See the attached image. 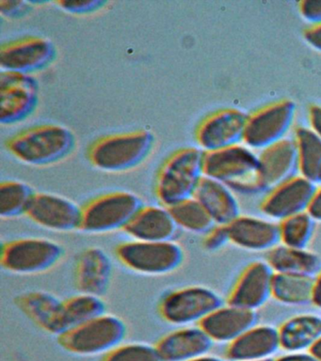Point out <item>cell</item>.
I'll return each instance as SVG.
<instances>
[{
	"label": "cell",
	"instance_id": "cell-24",
	"mask_svg": "<svg viewBox=\"0 0 321 361\" xmlns=\"http://www.w3.org/2000/svg\"><path fill=\"white\" fill-rule=\"evenodd\" d=\"M177 227L165 206L143 205L126 226L123 233L138 241H174Z\"/></svg>",
	"mask_w": 321,
	"mask_h": 361
},
{
	"label": "cell",
	"instance_id": "cell-41",
	"mask_svg": "<svg viewBox=\"0 0 321 361\" xmlns=\"http://www.w3.org/2000/svg\"><path fill=\"white\" fill-rule=\"evenodd\" d=\"M310 128L321 138V106H311L308 112Z\"/></svg>",
	"mask_w": 321,
	"mask_h": 361
},
{
	"label": "cell",
	"instance_id": "cell-40",
	"mask_svg": "<svg viewBox=\"0 0 321 361\" xmlns=\"http://www.w3.org/2000/svg\"><path fill=\"white\" fill-rule=\"evenodd\" d=\"M270 361H317L308 352H284V354L273 357Z\"/></svg>",
	"mask_w": 321,
	"mask_h": 361
},
{
	"label": "cell",
	"instance_id": "cell-6",
	"mask_svg": "<svg viewBox=\"0 0 321 361\" xmlns=\"http://www.w3.org/2000/svg\"><path fill=\"white\" fill-rule=\"evenodd\" d=\"M128 326L119 316L104 313L58 336L66 351L78 355H106L123 343Z\"/></svg>",
	"mask_w": 321,
	"mask_h": 361
},
{
	"label": "cell",
	"instance_id": "cell-25",
	"mask_svg": "<svg viewBox=\"0 0 321 361\" xmlns=\"http://www.w3.org/2000/svg\"><path fill=\"white\" fill-rule=\"evenodd\" d=\"M193 197L204 206L217 225L226 226L241 216L235 192L219 180L202 177Z\"/></svg>",
	"mask_w": 321,
	"mask_h": 361
},
{
	"label": "cell",
	"instance_id": "cell-29",
	"mask_svg": "<svg viewBox=\"0 0 321 361\" xmlns=\"http://www.w3.org/2000/svg\"><path fill=\"white\" fill-rule=\"evenodd\" d=\"M298 175L321 185V138L311 128L298 127L295 131Z\"/></svg>",
	"mask_w": 321,
	"mask_h": 361
},
{
	"label": "cell",
	"instance_id": "cell-7",
	"mask_svg": "<svg viewBox=\"0 0 321 361\" xmlns=\"http://www.w3.org/2000/svg\"><path fill=\"white\" fill-rule=\"evenodd\" d=\"M60 243L44 237H21L1 244L0 265L16 275H36L52 270L63 259Z\"/></svg>",
	"mask_w": 321,
	"mask_h": 361
},
{
	"label": "cell",
	"instance_id": "cell-46",
	"mask_svg": "<svg viewBox=\"0 0 321 361\" xmlns=\"http://www.w3.org/2000/svg\"><path fill=\"white\" fill-rule=\"evenodd\" d=\"M270 360H264V361H270Z\"/></svg>",
	"mask_w": 321,
	"mask_h": 361
},
{
	"label": "cell",
	"instance_id": "cell-18",
	"mask_svg": "<svg viewBox=\"0 0 321 361\" xmlns=\"http://www.w3.org/2000/svg\"><path fill=\"white\" fill-rule=\"evenodd\" d=\"M18 309L43 331L60 336L68 327L64 317L63 300L44 290H29L13 299Z\"/></svg>",
	"mask_w": 321,
	"mask_h": 361
},
{
	"label": "cell",
	"instance_id": "cell-33",
	"mask_svg": "<svg viewBox=\"0 0 321 361\" xmlns=\"http://www.w3.org/2000/svg\"><path fill=\"white\" fill-rule=\"evenodd\" d=\"M280 244L295 248H307L314 237L317 221L308 212L295 214L278 222Z\"/></svg>",
	"mask_w": 321,
	"mask_h": 361
},
{
	"label": "cell",
	"instance_id": "cell-28",
	"mask_svg": "<svg viewBox=\"0 0 321 361\" xmlns=\"http://www.w3.org/2000/svg\"><path fill=\"white\" fill-rule=\"evenodd\" d=\"M313 287V276L274 273L272 298L284 306H307L312 304Z\"/></svg>",
	"mask_w": 321,
	"mask_h": 361
},
{
	"label": "cell",
	"instance_id": "cell-21",
	"mask_svg": "<svg viewBox=\"0 0 321 361\" xmlns=\"http://www.w3.org/2000/svg\"><path fill=\"white\" fill-rule=\"evenodd\" d=\"M258 324V312L224 303L197 326L204 330L214 343L226 345Z\"/></svg>",
	"mask_w": 321,
	"mask_h": 361
},
{
	"label": "cell",
	"instance_id": "cell-35",
	"mask_svg": "<svg viewBox=\"0 0 321 361\" xmlns=\"http://www.w3.org/2000/svg\"><path fill=\"white\" fill-rule=\"evenodd\" d=\"M202 247L207 252H217L230 243L226 226L215 225L202 235Z\"/></svg>",
	"mask_w": 321,
	"mask_h": 361
},
{
	"label": "cell",
	"instance_id": "cell-34",
	"mask_svg": "<svg viewBox=\"0 0 321 361\" xmlns=\"http://www.w3.org/2000/svg\"><path fill=\"white\" fill-rule=\"evenodd\" d=\"M102 361H162L156 346L143 343H122L108 354Z\"/></svg>",
	"mask_w": 321,
	"mask_h": 361
},
{
	"label": "cell",
	"instance_id": "cell-23",
	"mask_svg": "<svg viewBox=\"0 0 321 361\" xmlns=\"http://www.w3.org/2000/svg\"><path fill=\"white\" fill-rule=\"evenodd\" d=\"M231 244L250 251H269L280 244L279 224L272 219L239 216L226 225Z\"/></svg>",
	"mask_w": 321,
	"mask_h": 361
},
{
	"label": "cell",
	"instance_id": "cell-5",
	"mask_svg": "<svg viewBox=\"0 0 321 361\" xmlns=\"http://www.w3.org/2000/svg\"><path fill=\"white\" fill-rule=\"evenodd\" d=\"M114 255L126 269L145 276H165L178 270L185 261V250L174 241L150 242L128 240L115 245Z\"/></svg>",
	"mask_w": 321,
	"mask_h": 361
},
{
	"label": "cell",
	"instance_id": "cell-43",
	"mask_svg": "<svg viewBox=\"0 0 321 361\" xmlns=\"http://www.w3.org/2000/svg\"><path fill=\"white\" fill-rule=\"evenodd\" d=\"M312 305L321 310V268L317 275L314 276Z\"/></svg>",
	"mask_w": 321,
	"mask_h": 361
},
{
	"label": "cell",
	"instance_id": "cell-19",
	"mask_svg": "<svg viewBox=\"0 0 321 361\" xmlns=\"http://www.w3.org/2000/svg\"><path fill=\"white\" fill-rule=\"evenodd\" d=\"M73 275L78 293L102 298L111 286L114 262L103 248L89 247L78 254Z\"/></svg>",
	"mask_w": 321,
	"mask_h": 361
},
{
	"label": "cell",
	"instance_id": "cell-1",
	"mask_svg": "<svg viewBox=\"0 0 321 361\" xmlns=\"http://www.w3.org/2000/svg\"><path fill=\"white\" fill-rule=\"evenodd\" d=\"M75 146L71 130L58 124L32 127L6 141V148L13 157L32 166L57 163L71 154Z\"/></svg>",
	"mask_w": 321,
	"mask_h": 361
},
{
	"label": "cell",
	"instance_id": "cell-8",
	"mask_svg": "<svg viewBox=\"0 0 321 361\" xmlns=\"http://www.w3.org/2000/svg\"><path fill=\"white\" fill-rule=\"evenodd\" d=\"M143 205L138 195L128 191L100 195L81 207L80 231L105 234L123 231Z\"/></svg>",
	"mask_w": 321,
	"mask_h": 361
},
{
	"label": "cell",
	"instance_id": "cell-14",
	"mask_svg": "<svg viewBox=\"0 0 321 361\" xmlns=\"http://www.w3.org/2000/svg\"><path fill=\"white\" fill-rule=\"evenodd\" d=\"M248 116L238 109L219 110L207 116L196 130V140L204 152L219 151L244 142Z\"/></svg>",
	"mask_w": 321,
	"mask_h": 361
},
{
	"label": "cell",
	"instance_id": "cell-37",
	"mask_svg": "<svg viewBox=\"0 0 321 361\" xmlns=\"http://www.w3.org/2000/svg\"><path fill=\"white\" fill-rule=\"evenodd\" d=\"M32 4L19 0H0V13L7 18H21L32 11Z\"/></svg>",
	"mask_w": 321,
	"mask_h": 361
},
{
	"label": "cell",
	"instance_id": "cell-30",
	"mask_svg": "<svg viewBox=\"0 0 321 361\" xmlns=\"http://www.w3.org/2000/svg\"><path fill=\"white\" fill-rule=\"evenodd\" d=\"M168 209L177 227L188 233L205 235L217 225L204 206L194 197Z\"/></svg>",
	"mask_w": 321,
	"mask_h": 361
},
{
	"label": "cell",
	"instance_id": "cell-15",
	"mask_svg": "<svg viewBox=\"0 0 321 361\" xmlns=\"http://www.w3.org/2000/svg\"><path fill=\"white\" fill-rule=\"evenodd\" d=\"M317 188L315 183L298 175L267 192L259 208L267 219L280 222L307 212Z\"/></svg>",
	"mask_w": 321,
	"mask_h": 361
},
{
	"label": "cell",
	"instance_id": "cell-36",
	"mask_svg": "<svg viewBox=\"0 0 321 361\" xmlns=\"http://www.w3.org/2000/svg\"><path fill=\"white\" fill-rule=\"evenodd\" d=\"M55 3L67 13L87 14L101 10L108 2L104 0H61Z\"/></svg>",
	"mask_w": 321,
	"mask_h": 361
},
{
	"label": "cell",
	"instance_id": "cell-2",
	"mask_svg": "<svg viewBox=\"0 0 321 361\" xmlns=\"http://www.w3.org/2000/svg\"><path fill=\"white\" fill-rule=\"evenodd\" d=\"M205 152L183 148L171 154L157 172L155 194L165 207H171L194 196L204 177Z\"/></svg>",
	"mask_w": 321,
	"mask_h": 361
},
{
	"label": "cell",
	"instance_id": "cell-31",
	"mask_svg": "<svg viewBox=\"0 0 321 361\" xmlns=\"http://www.w3.org/2000/svg\"><path fill=\"white\" fill-rule=\"evenodd\" d=\"M63 310L69 329L104 314L107 305L101 296L78 293L63 299Z\"/></svg>",
	"mask_w": 321,
	"mask_h": 361
},
{
	"label": "cell",
	"instance_id": "cell-44",
	"mask_svg": "<svg viewBox=\"0 0 321 361\" xmlns=\"http://www.w3.org/2000/svg\"><path fill=\"white\" fill-rule=\"evenodd\" d=\"M313 355L315 357L317 361H321V338L317 340V343L312 346V348L309 350Z\"/></svg>",
	"mask_w": 321,
	"mask_h": 361
},
{
	"label": "cell",
	"instance_id": "cell-45",
	"mask_svg": "<svg viewBox=\"0 0 321 361\" xmlns=\"http://www.w3.org/2000/svg\"><path fill=\"white\" fill-rule=\"evenodd\" d=\"M188 361H225V360L217 357V355H210V354L201 355V357H195Z\"/></svg>",
	"mask_w": 321,
	"mask_h": 361
},
{
	"label": "cell",
	"instance_id": "cell-10",
	"mask_svg": "<svg viewBox=\"0 0 321 361\" xmlns=\"http://www.w3.org/2000/svg\"><path fill=\"white\" fill-rule=\"evenodd\" d=\"M297 112L294 102L284 99L248 116L244 142L248 148L263 149L286 140Z\"/></svg>",
	"mask_w": 321,
	"mask_h": 361
},
{
	"label": "cell",
	"instance_id": "cell-13",
	"mask_svg": "<svg viewBox=\"0 0 321 361\" xmlns=\"http://www.w3.org/2000/svg\"><path fill=\"white\" fill-rule=\"evenodd\" d=\"M273 276L265 259L250 262L236 276L225 303L258 312L272 298Z\"/></svg>",
	"mask_w": 321,
	"mask_h": 361
},
{
	"label": "cell",
	"instance_id": "cell-17",
	"mask_svg": "<svg viewBox=\"0 0 321 361\" xmlns=\"http://www.w3.org/2000/svg\"><path fill=\"white\" fill-rule=\"evenodd\" d=\"M258 159V182L261 194H266L298 175V151L294 138L286 137L263 149Z\"/></svg>",
	"mask_w": 321,
	"mask_h": 361
},
{
	"label": "cell",
	"instance_id": "cell-42",
	"mask_svg": "<svg viewBox=\"0 0 321 361\" xmlns=\"http://www.w3.org/2000/svg\"><path fill=\"white\" fill-rule=\"evenodd\" d=\"M307 212L315 221L321 222V185L317 186Z\"/></svg>",
	"mask_w": 321,
	"mask_h": 361
},
{
	"label": "cell",
	"instance_id": "cell-16",
	"mask_svg": "<svg viewBox=\"0 0 321 361\" xmlns=\"http://www.w3.org/2000/svg\"><path fill=\"white\" fill-rule=\"evenodd\" d=\"M25 216L47 230L71 233L80 231L81 207L59 195L35 192Z\"/></svg>",
	"mask_w": 321,
	"mask_h": 361
},
{
	"label": "cell",
	"instance_id": "cell-12",
	"mask_svg": "<svg viewBox=\"0 0 321 361\" xmlns=\"http://www.w3.org/2000/svg\"><path fill=\"white\" fill-rule=\"evenodd\" d=\"M57 56L50 39L44 37H25L2 44L0 66L2 71L27 73L40 72L49 67Z\"/></svg>",
	"mask_w": 321,
	"mask_h": 361
},
{
	"label": "cell",
	"instance_id": "cell-32",
	"mask_svg": "<svg viewBox=\"0 0 321 361\" xmlns=\"http://www.w3.org/2000/svg\"><path fill=\"white\" fill-rule=\"evenodd\" d=\"M35 192L20 180H4L0 185V216L15 219L26 214Z\"/></svg>",
	"mask_w": 321,
	"mask_h": 361
},
{
	"label": "cell",
	"instance_id": "cell-4",
	"mask_svg": "<svg viewBox=\"0 0 321 361\" xmlns=\"http://www.w3.org/2000/svg\"><path fill=\"white\" fill-rule=\"evenodd\" d=\"M258 157L248 147L236 145L205 152L204 176L229 186L235 193L261 194L258 182Z\"/></svg>",
	"mask_w": 321,
	"mask_h": 361
},
{
	"label": "cell",
	"instance_id": "cell-27",
	"mask_svg": "<svg viewBox=\"0 0 321 361\" xmlns=\"http://www.w3.org/2000/svg\"><path fill=\"white\" fill-rule=\"evenodd\" d=\"M265 261L274 273L314 276L321 268V258L308 248H295L281 244L267 251Z\"/></svg>",
	"mask_w": 321,
	"mask_h": 361
},
{
	"label": "cell",
	"instance_id": "cell-9",
	"mask_svg": "<svg viewBox=\"0 0 321 361\" xmlns=\"http://www.w3.org/2000/svg\"><path fill=\"white\" fill-rule=\"evenodd\" d=\"M224 304L216 290L204 285H188L163 293L157 302L159 317L171 326H197Z\"/></svg>",
	"mask_w": 321,
	"mask_h": 361
},
{
	"label": "cell",
	"instance_id": "cell-22",
	"mask_svg": "<svg viewBox=\"0 0 321 361\" xmlns=\"http://www.w3.org/2000/svg\"><path fill=\"white\" fill-rule=\"evenodd\" d=\"M214 345L199 326H179L155 344L162 361H188L210 354Z\"/></svg>",
	"mask_w": 321,
	"mask_h": 361
},
{
	"label": "cell",
	"instance_id": "cell-26",
	"mask_svg": "<svg viewBox=\"0 0 321 361\" xmlns=\"http://www.w3.org/2000/svg\"><path fill=\"white\" fill-rule=\"evenodd\" d=\"M281 350L308 352L321 338V316L301 313L291 316L278 326Z\"/></svg>",
	"mask_w": 321,
	"mask_h": 361
},
{
	"label": "cell",
	"instance_id": "cell-20",
	"mask_svg": "<svg viewBox=\"0 0 321 361\" xmlns=\"http://www.w3.org/2000/svg\"><path fill=\"white\" fill-rule=\"evenodd\" d=\"M279 350L278 327L258 324L226 344L224 355L227 361H264L275 357Z\"/></svg>",
	"mask_w": 321,
	"mask_h": 361
},
{
	"label": "cell",
	"instance_id": "cell-11",
	"mask_svg": "<svg viewBox=\"0 0 321 361\" xmlns=\"http://www.w3.org/2000/svg\"><path fill=\"white\" fill-rule=\"evenodd\" d=\"M39 102L38 82L27 73H0V123H21L32 115Z\"/></svg>",
	"mask_w": 321,
	"mask_h": 361
},
{
	"label": "cell",
	"instance_id": "cell-3",
	"mask_svg": "<svg viewBox=\"0 0 321 361\" xmlns=\"http://www.w3.org/2000/svg\"><path fill=\"white\" fill-rule=\"evenodd\" d=\"M154 142L153 133L148 130L108 135L92 144L88 152L89 160L100 171H129L147 158Z\"/></svg>",
	"mask_w": 321,
	"mask_h": 361
},
{
	"label": "cell",
	"instance_id": "cell-39",
	"mask_svg": "<svg viewBox=\"0 0 321 361\" xmlns=\"http://www.w3.org/2000/svg\"><path fill=\"white\" fill-rule=\"evenodd\" d=\"M303 37L310 47L321 52V24L310 25L304 31Z\"/></svg>",
	"mask_w": 321,
	"mask_h": 361
},
{
	"label": "cell",
	"instance_id": "cell-38",
	"mask_svg": "<svg viewBox=\"0 0 321 361\" xmlns=\"http://www.w3.org/2000/svg\"><path fill=\"white\" fill-rule=\"evenodd\" d=\"M298 10L311 25L321 24V0H303L298 4Z\"/></svg>",
	"mask_w": 321,
	"mask_h": 361
}]
</instances>
